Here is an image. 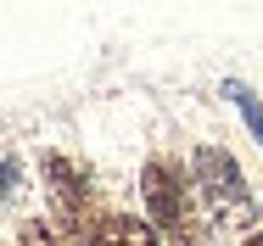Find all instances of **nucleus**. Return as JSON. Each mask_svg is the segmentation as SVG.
I'll use <instances>...</instances> for the list:
<instances>
[{
  "mask_svg": "<svg viewBox=\"0 0 263 246\" xmlns=\"http://www.w3.org/2000/svg\"><path fill=\"white\" fill-rule=\"evenodd\" d=\"M140 196H146V218L157 224L162 246H208V213L191 185V168H174L168 157H152L140 168Z\"/></svg>",
  "mask_w": 263,
  "mask_h": 246,
  "instance_id": "obj_1",
  "label": "nucleus"
},
{
  "mask_svg": "<svg viewBox=\"0 0 263 246\" xmlns=\"http://www.w3.org/2000/svg\"><path fill=\"white\" fill-rule=\"evenodd\" d=\"M191 185L202 196V213L218 235H241L258 224V196L241 174V162L230 157L224 146H196L191 151Z\"/></svg>",
  "mask_w": 263,
  "mask_h": 246,
  "instance_id": "obj_2",
  "label": "nucleus"
},
{
  "mask_svg": "<svg viewBox=\"0 0 263 246\" xmlns=\"http://www.w3.org/2000/svg\"><path fill=\"white\" fill-rule=\"evenodd\" d=\"M45 201H51V218L62 224V230L84 235V230H90V201H96V185H90V174H84L73 157L45 151Z\"/></svg>",
  "mask_w": 263,
  "mask_h": 246,
  "instance_id": "obj_3",
  "label": "nucleus"
},
{
  "mask_svg": "<svg viewBox=\"0 0 263 246\" xmlns=\"http://www.w3.org/2000/svg\"><path fill=\"white\" fill-rule=\"evenodd\" d=\"M84 246H162V235H157L152 218H135V213H101V218H90Z\"/></svg>",
  "mask_w": 263,
  "mask_h": 246,
  "instance_id": "obj_4",
  "label": "nucleus"
},
{
  "mask_svg": "<svg viewBox=\"0 0 263 246\" xmlns=\"http://www.w3.org/2000/svg\"><path fill=\"white\" fill-rule=\"evenodd\" d=\"M73 241H84V235H73V230H62L56 218H28L23 224V235H17V246H73Z\"/></svg>",
  "mask_w": 263,
  "mask_h": 246,
  "instance_id": "obj_5",
  "label": "nucleus"
},
{
  "mask_svg": "<svg viewBox=\"0 0 263 246\" xmlns=\"http://www.w3.org/2000/svg\"><path fill=\"white\" fill-rule=\"evenodd\" d=\"M224 96L235 101V112H241V118H247V129H252V135H258V146H263V101L252 96V90H247V84H241V79H224Z\"/></svg>",
  "mask_w": 263,
  "mask_h": 246,
  "instance_id": "obj_6",
  "label": "nucleus"
},
{
  "mask_svg": "<svg viewBox=\"0 0 263 246\" xmlns=\"http://www.w3.org/2000/svg\"><path fill=\"white\" fill-rule=\"evenodd\" d=\"M17 179H23V168H17V157H0V207L17 196Z\"/></svg>",
  "mask_w": 263,
  "mask_h": 246,
  "instance_id": "obj_7",
  "label": "nucleus"
},
{
  "mask_svg": "<svg viewBox=\"0 0 263 246\" xmlns=\"http://www.w3.org/2000/svg\"><path fill=\"white\" fill-rule=\"evenodd\" d=\"M241 246H263V230H252V235H247V241H241Z\"/></svg>",
  "mask_w": 263,
  "mask_h": 246,
  "instance_id": "obj_8",
  "label": "nucleus"
}]
</instances>
